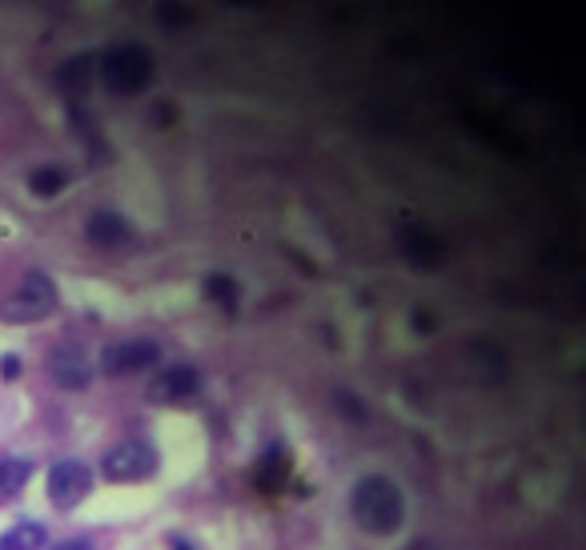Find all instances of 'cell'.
I'll return each instance as SVG.
<instances>
[{
  "label": "cell",
  "mask_w": 586,
  "mask_h": 550,
  "mask_svg": "<svg viewBox=\"0 0 586 550\" xmlns=\"http://www.w3.org/2000/svg\"><path fill=\"white\" fill-rule=\"evenodd\" d=\"M45 550H93V542H89L85 534H77V538H57V542H45Z\"/></svg>",
  "instance_id": "ac0fdd59"
},
{
  "label": "cell",
  "mask_w": 586,
  "mask_h": 550,
  "mask_svg": "<svg viewBox=\"0 0 586 550\" xmlns=\"http://www.w3.org/2000/svg\"><path fill=\"white\" fill-rule=\"evenodd\" d=\"M398 245H402V253H406L414 265H438V257H442L438 241H434L422 225H414V221H406V225L398 229Z\"/></svg>",
  "instance_id": "8fae6325"
},
{
  "label": "cell",
  "mask_w": 586,
  "mask_h": 550,
  "mask_svg": "<svg viewBox=\"0 0 586 550\" xmlns=\"http://www.w3.org/2000/svg\"><path fill=\"white\" fill-rule=\"evenodd\" d=\"M169 550H197L189 538H169Z\"/></svg>",
  "instance_id": "d6986e66"
},
{
  "label": "cell",
  "mask_w": 586,
  "mask_h": 550,
  "mask_svg": "<svg viewBox=\"0 0 586 550\" xmlns=\"http://www.w3.org/2000/svg\"><path fill=\"white\" fill-rule=\"evenodd\" d=\"M149 402L157 406H181L189 398L201 394V370L189 366V362H173V366H161L157 378H149Z\"/></svg>",
  "instance_id": "52a82bcc"
},
{
  "label": "cell",
  "mask_w": 586,
  "mask_h": 550,
  "mask_svg": "<svg viewBox=\"0 0 586 550\" xmlns=\"http://www.w3.org/2000/svg\"><path fill=\"white\" fill-rule=\"evenodd\" d=\"M161 466V454L149 438H121L117 446H109L101 454V478L113 486H137L149 482Z\"/></svg>",
  "instance_id": "277c9868"
},
{
  "label": "cell",
  "mask_w": 586,
  "mask_h": 550,
  "mask_svg": "<svg viewBox=\"0 0 586 550\" xmlns=\"http://www.w3.org/2000/svg\"><path fill=\"white\" fill-rule=\"evenodd\" d=\"M289 474H293L289 450H285L281 442H269V446H265V454L257 458V486H261V490H269V494H277V490L289 482Z\"/></svg>",
  "instance_id": "30bf717a"
},
{
  "label": "cell",
  "mask_w": 586,
  "mask_h": 550,
  "mask_svg": "<svg viewBox=\"0 0 586 550\" xmlns=\"http://www.w3.org/2000/svg\"><path fill=\"white\" fill-rule=\"evenodd\" d=\"M201 294L225 318H237V310H241V286H237V278H229V273H209V278L201 282Z\"/></svg>",
  "instance_id": "7c38bea8"
},
{
  "label": "cell",
  "mask_w": 586,
  "mask_h": 550,
  "mask_svg": "<svg viewBox=\"0 0 586 550\" xmlns=\"http://www.w3.org/2000/svg\"><path fill=\"white\" fill-rule=\"evenodd\" d=\"M45 494L57 510H73L93 494V466L81 458H57L45 478Z\"/></svg>",
  "instance_id": "5b68a950"
},
{
  "label": "cell",
  "mask_w": 586,
  "mask_h": 550,
  "mask_svg": "<svg viewBox=\"0 0 586 550\" xmlns=\"http://www.w3.org/2000/svg\"><path fill=\"white\" fill-rule=\"evenodd\" d=\"M93 77H97V53H81V57H73V61H65V65L57 69V81H61L69 93H85Z\"/></svg>",
  "instance_id": "9a60e30c"
},
{
  "label": "cell",
  "mask_w": 586,
  "mask_h": 550,
  "mask_svg": "<svg viewBox=\"0 0 586 550\" xmlns=\"http://www.w3.org/2000/svg\"><path fill=\"white\" fill-rule=\"evenodd\" d=\"M21 370H25L21 354H5V358H0V382H17V378H21Z\"/></svg>",
  "instance_id": "e0dca14e"
},
{
  "label": "cell",
  "mask_w": 586,
  "mask_h": 550,
  "mask_svg": "<svg viewBox=\"0 0 586 550\" xmlns=\"http://www.w3.org/2000/svg\"><path fill=\"white\" fill-rule=\"evenodd\" d=\"M61 294H57V282L41 269H29L25 278L17 282V290L0 302V322L9 326H37L45 322L53 310H57Z\"/></svg>",
  "instance_id": "3957f363"
},
{
  "label": "cell",
  "mask_w": 586,
  "mask_h": 550,
  "mask_svg": "<svg viewBox=\"0 0 586 550\" xmlns=\"http://www.w3.org/2000/svg\"><path fill=\"white\" fill-rule=\"evenodd\" d=\"M133 229H129V221L121 217V213H113V209H97L93 217H89V225H85V241L97 249V253H117V249H125V245H133Z\"/></svg>",
  "instance_id": "ba28073f"
},
{
  "label": "cell",
  "mask_w": 586,
  "mask_h": 550,
  "mask_svg": "<svg viewBox=\"0 0 586 550\" xmlns=\"http://www.w3.org/2000/svg\"><path fill=\"white\" fill-rule=\"evenodd\" d=\"M65 185H69V173H65L61 165H41V169H33V173H29V193H33V197H41V201L61 197V193H65Z\"/></svg>",
  "instance_id": "2e32d148"
},
{
  "label": "cell",
  "mask_w": 586,
  "mask_h": 550,
  "mask_svg": "<svg viewBox=\"0 0 586 550\" xmlns=\"http://www.w3.org/2000/svg\"><path fill=\"white\" fill-rule=\"evenodd\" d=\"M33 482V462L29 458H0V506L21 498V490Z\"/></svg>",
  "instance_id": "4fadbf2b"
},
{
  "label": "cell",
  "mask_w": 586,
  "mask_h": 550,
  "mask_svg": "<svg viewBox=\"0 0 586 550\" xmlns=\"http://www.w3.org/2000/svg\"><path fill=\"white\" fill-rule=\"evenodd\" d=\"M161 362V346L153 338H125L101 350V374L105 378H133Z\"/></svg>",
  "instance_id": "8992f818"
},
{
  "label": "cell",
  "mask_w": 586,
  "mask_h": 550,
  "mask_svg": "<svg viewBox=\"0 0 586 550\" xmlns=\"http://www.w3.org/2000/svg\"><path fill=\"white\" fill-rule=\"evenodd\" d=\"M153 53L149 45H137V41H125V45H113L97 57V85L109 93V97H137L149 89L153 81Z\"/></svg>",
  "instance_id": "7a4b0ae2"
},
{
  "label": "cell",
  "mask_w": 586,
  "mask_h": 550,
  "mask_svg": "<svg viewBox=\"0 0 586 550\" xmlns=\"http://www.w3.org/2000/svg\"><path fill=\"white\" fill-rule=\"evenodd\" d=\"M45 542H49L45 522H17L0 534V550H45Z\"/></svg>",
  "instance_id": "5bb4252c"
},
{
  "label": "cell",
  "mask_w": 586,
  "mask_h": 550,
  "mask_svg": "<svg viewBox=\"0 0 586 550\" xmlns=\"http://www.w3.org/2000/svg\"><path fill=\"white\" fill-rule=\"evenodd\" d=\"M49 374L61 390H89V382H93V366L77 346H61L49 358Z\"/></svg>",
  "instance_id": "9c48e42d"
},
{
  "label": "cell",
  "mask_w": 586,
  "mask_h": 550,
  "mask_svg": "<svg viewBox=\"0 0 586 550\" xmlns=\"http://www.w3.org/2000/svg\"><path fill=\"white\" fill-rule=\"evenodd\" d=\"M350 518L370 538H394L406 526V494L386 474H366L350 490Z\"/></svg>",
  "instance_id": "6da1fadb"
}]
</instances>
